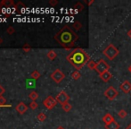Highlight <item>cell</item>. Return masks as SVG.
Returning <instances> with one entry per match:
<instances>
[{"mask_svg":"<svg viewBox=\"0 0 131 129\" xmlns=\"http://www.w3.org/2000/svg\"><path fill=\"white\" fill-rule=\"evenodd\" d=\"M78 39V34L73 32V30H71L69 26H63L54 35V40L61 46L66 48V49L73 47Z\"/></svg>","mask_w":131,"mask_h":129,"instance_id":"6da1fadb","label":"cell"},{"mask_svg":"<svg viewBox=\"0 0 131 129\" xmlns=\"http://www.w3.org/2000/svg\"><path fill=\"white\" fill-rule=\"evenodd\" d=\"M66 59L73 67H75L79 71L81 68H83L85 64L88 63L90 57L84 49H75L68 55Z\"/></svg>","mask_w":131,"mask_h":129,"instance_id":"7a4b0ae2","label":"cell"},{"mask_svg":"<svg viewBox=\"0 0 131 129\" xmlns=\"http://www.w3.org/2000/svg\"><path fill=\"white\" fill-rule=\"evenodd\" d=\"M103 54H104L109 60L112 61V60H114V58H117L118 55L119 54V50L113 45V44L111 43L103 50Z\"/></svg>","mask_w":131,"mask_h":129,"instance_id":"3957f363","label":"cell"},{"mask_svg":"<svg viewBox=\"0 0 131 129\" xmlns=\"http://www.w3.org/2000/svg\"><path fill=\"white\" fill-rule=\"evenodd\" d=\"M110 69V66L108 64L105 60L104 59H99L98 61L96 62V66H95V71L99 73V75H102L104 72L109 71Z\"/></svg>","mask_w":131,"mask_h":129,"instance_id":"277c9868","label":"cell"},{"mask_svg":"<svg viewBox=\"0 0 131 129\" xmlns=\"http://www.w3.org/2000/svg\"><path fill=\"white\" fill-rule=\"evenodd\" d=\"M51 79L56 84H60L63 81V79L65 78V75L63 73V72L61 69H55L54 71L51 73L50 75Z\"/></svg>","mask_w":131,"mask_h":129,"instance_id":"5b68a950","label":"cell"},{"mask_svg":"<svg viewBox=\"0 0 131 129\" xmlns=\"http://www.w3.org/2000/svg\"><path fill=\"white\" fill-rule=\"evenodd\" d=\"M119 93L116 89H114L112 86H110L109 88H107L104 91V96L109 99V100H114L116 99V97L118 96Z\"/></svg>","mask_w":131,"mask_h":129,"instance_id":"8992f818","label":"cell"},{"mask_svg":"<svg viewBox=\"0 0 131 129\" xmlns=\"http://www.w3.org/2000/svg\"><path fill=\"white\" fill-rule=\"evenodd\" d=\"M55 99H56L57 102L60 103V104L62 106V105L65 104V103L69 102L70 96L67 94V93H66L65 91H60L58 94H57V96H56V98H55Z\"/></svg>","mask_w":131,"mask_h":129,"instance_id":"52a82bcc","label":"cell"},{"mask_svg":"<svg viewBox=\"0 0 131 129\" xmlns=\"http://www.w3.org/2000/svg\"><path fill=\"white\" fill-rule=\"evenodd\" d=\"M56 103H57L56 99L52 96H48L43 101L44 106H45L47 109H52V108H53L55 107V105H56Z\"/></svg>","mask_w":131,"mask_h":129,"instance_id":"ba28073f","label":"cell"},{"mask_svg":"<svg viewBox=\"0 0 131 129\" xmlns=\"http://www.w3.org/2000/svg\"><path fill=\"white\" fill-rule=\"evenodd\" d=\"M119 89L123 91L124 93H128L131 91V82H129L128 81H125L119 86Z\"/></svg>","mask_w":131,"mask_h":129,"instance_id":"9c48e42d","label":"cell"},{"mask_svg":"<svg viewBox=\"0 0 131 129\" xmlns=\"http://www.w3.org/2000/svg\"><path fill=\"white\" fill-rule=\"evenodd\" d=\"M15 109L19 114H24L25 112L27 111L28 108H27L26 105H25V103L20 102L19 104H17V106L15 107Z\"/></svg>","mask_w":131,"mask_h":129,"instance_id":"30bf717a","label":"cell"},{"mask_svg":"<svg viewBox=\"0 0 131 129\" xmlns=\"http://www.w3.org/2000/svg\"><path fill=\"white\" fill-rule=\"evenodd\" d=\"M100 75L101 80H102L103 82H108L112 77V75L109 71L104 72V73H102V75Z\"/></svg>","mask_w":131,"mask_h":129,"instance_id":"8fae6325","label":"cell"},{"mask_svg":"<svg viewBox=\"0 0 131 129\" xmlns=\"http://www.w3.org/2000/svg\"><path fill=\"white\" fill-rule=\"evenodd\" d=\"M14 1L13 0H2L0 2V7H14Z\"/></svg>","mask_w":131,"mask_h":129,"instance_id":"7c38bea8","label":"cell"},{"mask_svg":"<svg viewBox=\"0 0 131 129\" xmlns=\"http://www.w3.org/2000/svg\"><path fill=\"white\" fill-rule=\"evenodd\" d=\"M114 120H115V119H114V117H112V115H111L110 113L105 114V115L104 116V117H103V122H104L105 125L110 124V123L113 122Z\"/></svg>","mask_w":131,"mask_h":129,"instance_id":"4fadbf2b","label":"cell"},{"mask_svg":"<svg viewBox=\"0 0 131 129\" xmlns=\"http://www.w3.org/2000/svg\"><path fill=\"white\" fill-rule=\"evenodd\" d=\"M105 129H119V124L114 120L110 124L105 125Z\"/></svg>","mask_w":131,"mask_h":129,"instance_id":"5bb4252c","label":"cell"},{"mask_svg":"<svg viewBox=\"0 0 131 129\" xmlns=\"http://www.w3.org/2000/svg\"><path fill=\"white\" fill-rule=\"evenodd\" d=\"M47 58H48L49 60H51V61H53V60H54L55 58H57V54L55 53V51L53 50H50L48 51V53H47Z\"/></svg>","mask_w":131,"mask_h":129,"instance_id":"9a60e30c","label":"cell"},{"mask_svg":"<svg viewBox=\"0 0 131 129\" xmlns=\"http://www.w3.org/2000/svg\"><path fill=\"white\" fill-rule=\"evenodd\" d=\"M80 77H81V73H79L78 70H76V71H74L72 73H71V78H72L73 80H75V81L79 80Z\"/></svg>","mask_w":131,"mask_h":129,"instance_id":"2e32d148","label":"cell"},{"mask_svg":"<svg viewBox=\"0 0 131 129\" xmlns=\"http://www.w3.org/2000/svg\"><path fill=\"white\" fill-rule=\"evenodd\" d=\"M31 79H33L34 81H37L38 78L40 77V73L38 71H37V70H35V71H33L32 73H31Z\"/></svg>","mask_w":131,"mask_h":129,"instance_id":"e0dca14e","label":"cell"},{"mask_svg":"<svg viewBox=\"0 0 131 129\" xmlns=\"http://www.w3.org/2000/svg\"><path fill=\"white\" fill-rule=\"evenodd\" d=\"M62 109H63L65 112H69V111H71V108H72V106H71V104H70L69 102H67V103H65V104L62 105Z\"/></svg>","mask_w":131,"mask_h":129,"instance_id":"ac0fdd59","label":"cell"},{"mask_svg":"<svg viewBox=\"0 0 131 129\" xmlns=\"http://www.w3.org/2000/svg\"><path fill=\"white\" fill-rule=\"evenodd\" d=\"M25 7H26V5H25L23 2H18V3L15 5V6H14V8H15L16 10L19 11V10H23Z\"/></svg>","mask_w":131,"mask_h":129,"instance_id":"d6986e66","label":"cell"},{"mask_svg":"<svg viewBox=\"0 0 131 129\" xmlns=\"http://www.w3.org/2000/svg\"><path fill=\"white\" fill-rule=\"evenodd\" d=\"M29 98L31 99L32 101H35L38 98V93L37 91H31L30 93H29Z\"/></svg>","mask_w":131,"mask_h":129,"instance_id":"ffe728a7","label":"cell"},{"mask_svg":"<svg viewBox=\"0 0 131 129\" xmlns=\"http://www.w3.org/2000/svg\"><path fill=\"white\" fill-rule=\"evenodd\" d=\"M46 118H47V116H46L45 113H42V112L37 116V119H38L39 122H44V121L46 120Z\"/></svg>","mask_w":131,"mask_h":129,"instance_id":"44dd1931","label":"cell"},{"mask_svg":"<svg viewBox=\"0 0 131 129\" xmlns=\"http://www.w3.org/2000/svg\"><path fill=\"white\" fill-rule=\"evenodd\" d=\"M86 66H88V67L89 68V69L95 70V66H96V62L93 61V60H89Z\"/></svg>","mask_w":131,"mask_h":129,"instance_id":"7402d4cb","label":"cell"},{"mask_svg":"<svg viewBox=\"0 0 131 129\" xmlns=\"http://www.w3.org/2000/svg\"><path fill=\"white\" fill-rule=\"evenodd\" d=\"M118 115H119V117H121V118H125V117L128 116V113H127V111L125 109H121L118 112Z\"/></svg>","mask_w":131,"mask_h":129,"instance_id":"603a6c76","label":"cell"},{"mask_svg":"<svg viewBox=\"0 0 131 129\" xmlns=\"http://www.w3.org/2000/svg\"><path fill=\"white\" fill-rule=\"evenodd\" d=\"M6 32L8 33L9 35H12L13 33L15 32V29H14V27H13V26H9L8 28L6 29Z\"/></svg>","mask_w":131,"mask_h":129,"instance_id":"cb8c5ba5","label":"cell"},{"mask_svg":"<svg viewBox=\"0 0 131 129\" xmlns=\"http://www.w3.org/2000/svg\"><path fill=\"white\" fill-rule=\"evenodd\" d=\"M81 27H82V25H81V23L79 21H76L73 23V28L76 29V30H80Z\"/></svg>","mask_w":131,"mask_h":129,"instance_id":"d4e9b609","label":"cell"},{"mask_svg":"<svg viewBox=\"0 0 131 129\" xmlns=\"http://www.w3.org/2000/svg\"><path fill=\"white\" fill-rule=\"evenodd\" d=\"M29 108L33 110L36 109V108H38V103H37L36 101H31V102L29 103Z\"/></svg>","mask_w":131,"mask_h":129,"instance_id":"484cf974","label":"cell"},{"mask_svg":"<svg viewBox=\"0 0 131 129\" xmlns=\"http://www.w3.org/2000/svg\"><path fill=\"white\" fill-rule=\"evenodd\" d=\"M75 8L77 9L78 11H82L83 9H84V5H82L81 3H77L76 5H75Z\"/></svg>","mask_w":131,"mask_h":129,"instance_id":"4316f807","label":"cell"},{"mask_svg":"<svg viewBox=\"0 0 131 129\" xmlns=\"http://www.w3.org/2000/svg\"><path fill=\"white\" fill-rule=\"evenodd\" d=\"M27 86L28 87H35V81L33 79L27 81Z\"/></svg>","mask_w":131,"mask_h":129,"instance_id":"83f0119b","label":"cell"},{"mask_svg":"<svg viewBox=\"0 0 131 129\" xmlns=\"http://www.w3.org/2000/svg\"><path fill=\"white\" fill-rule=\"evenodd\" d=\"M23 49L25 51V52H29V51H30V49H31V48H30V46L29 45V44H25L24 46L23 47Z\"/></svg>","mask_w":131,"mask_h":129,"instance_id":"f1b7e54d","label":"cell"},{"mask_svg":"<svg viewBox=\"0 0 131 129\" xmlns=\"http://www.w3.org/2000/svg\"><path fill=\"white\" fill-rule=\"evenodd\" d=\"M5 103H6V99H5V98L1 96L0 97V106H4Z\"/></svg>","mask_w":131,"mask_h":129,"instance_id":"f546056e","label":"cell"},{"mask_svg":"<svg viewBox=\"0 0 131 129\" xmlns=\"http://www.w3.org/2000/svg\"><path fill=\"white\" fill-rule=\"evenodd\" d=\"M57 4H58V1H57V0H50V1H49V5H52V6H55Z\"/></svg>","mask_w":131,"mask_h":129,"instance_id":"4dcf8cb0","label":"cell"},{"mask_svg":"<svg viewBox=\"0 0 131 129\" xmlns=\"http://www.w3.org/2000/svg\"><path fill=\"white\" fill-rule=\"evenodd\" d=\"M4 93H5V89H4L3 86H2L1 84H0V97H1L2 95L4 94Z\"/></svg>","mask_w":131,"mask_h":129,"instance_id":"1f68e13d","label":"cell"},{"mask_svg":"<svg viewBox=\"0 0 131 129\" xmlns=\"http://www.w3.org/2000/svg\"><path fill=\"white\" fill-rule=\"evenodd\" d=\"M128 38H129L130 40H131V29L128 32Z\"/></svg>","mask_w":131,"mask_h":129,"instance_id":"d6a6232c","label":"cell"},{"mask_svg":"<svg viewBox=\"0 0 131 129\" xmlns=\"http://www.w3.org/2000/svg\"><path fill=\"white\" fill-rule=\"evenodd\" d=\"M94 2H95V0H91V1H90V2H88V5H91L92 4L94 3Z\"/></svg>","mask_w":131,"mask_h":129,"instance_id":"836d02e7","label":"cell"},{"mask_svg":"<svg viewBox=\"0 0 131 129\" xmlns=\"http://www.w3.org/2000/svg\"><path fill=\"white\" fill-rule=\"evenodd\" d=\"M56 129H65V128H64L62 126H57V128H56Z\"/></svg>","mask_w":131,"mask_h":129,"instance_id":"e575fe53","label":"cell"},{"mask_svg":"<svg viewBox=\"0 0 131 129\" xmlns=\"http://www.w3.org/2000/svg\"><path fill=\"white\" fill-rule=\"evenodd\" d=\"M126 129H131V123H130L129 125H128V126H127V127H126Z\"/></svg>","mask_w":131,"mask_h":129,"instance_id":"d590c367","label":"cell"},{"mask_svg":"<svg viewBox=\"0 0 131 129\" xmlns=\"http://www.w3.org/2000/svg\"><path fill=\"white\" fill-rule=\"evenodd\" d=\"M2 42H3V40H2V38L0 37V45L2 44Z\"/></svg>","mask_w":131,"mask_h":129,"instance_id":"8d00e7d4","label":"cell"},{"mask_svg":"<svg viewBox=\"0 0 131 129\" xmlns=\"http://www.w3.org/2000/svg\"><path fill=\"white\" fill-rule=\"evenodd\" d=\"M128 71H129L130 73H131V66H128Z\"/></svg>","mask_w":131,"mask_h":129,"instance_id":"74e56055","label":"cell"}]
</instances>
